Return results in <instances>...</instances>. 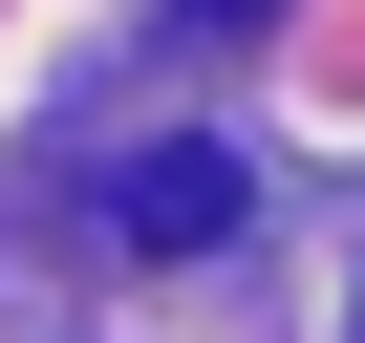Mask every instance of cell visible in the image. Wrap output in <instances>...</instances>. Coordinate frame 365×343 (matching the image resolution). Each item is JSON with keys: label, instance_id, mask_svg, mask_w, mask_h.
<instances>
[{"label": "cell", "instance_id": "6da1fadb", "mask_svg": "<svg viewBox=\"0 0 365 343\" xmlns=\"http://www.w3.org/2000/svg\"><path fill=\"white\" fill-rule=\"evenodd\" d=\"M108 215H129L150 258H215V236H237V150H129V194H108Z\"/></svg>", "mask_w": 365, "mask_h": 343}, {"label": "cell", "instance_id": "7a4b0ae2", "mask_svg": "<svg viewBox=\"0 0 365 343\" xmlns=\"http://www.w3.org/2000/svg\"><path fill=\"white\" fill-rule=\"evenodd\" d=\"M194 22H279V0H194Z\"/></svg>", "mask_w": 365, "mask_h": 343}]
</instances>
